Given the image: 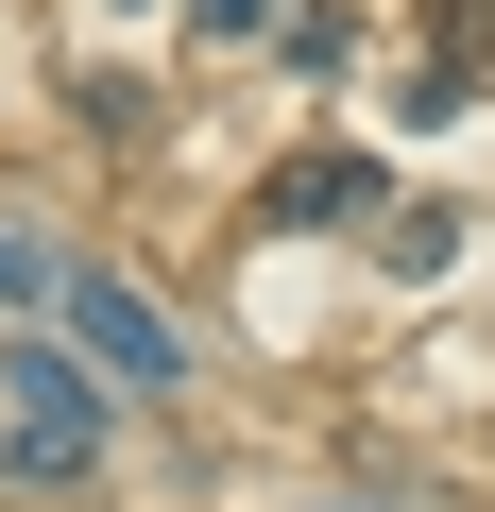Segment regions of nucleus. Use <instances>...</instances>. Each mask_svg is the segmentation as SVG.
<instances>
[{
    "label": "nucleus",
    "mask_w": 495,
    "mask_h": 512,
    "mask_svg": "<svg viewBox=\"0 0 495 512\" xmlns=\"http://www.w3.org/2000/svg\"><path fill=\"white\" fill-rule=\"evenodd\" d=\"M274 52H291V86H342V69H359V18H342V0H291Z\"/></svg>",
    "instance_id": "4"
},
{
    "label": "nucleus",
    "mask_w": 495,
    "mask_h": 512,
    "mask_svg": "<svg viewBox=\"0 0 495 512\" xmlns=\"http://www.w3.org/2000/svg\"><path fill=\"white\" fill-rule=\"evenodd\" d=\"M376 256H393V274H444V256H461V205H393Z\"/></svg>",
    "instance_id": "5"
},
{
    "label": "nucleus",
    "mask_w": 495,
    "mask_h": 512,
    "mask_svg": "<svg viewBox=\"0 0 495 512\" xmlns=\"http://www.w3.org/2000/svg\"><path fill=\"white\" fill-rule=\"evenodd\" d=\"M0 461H18V478H86V461H103L86 342H0Z\"/></svg>",
    "instance_id": "1"
},
{
    "label": "nucleus",
    "mask_w": 495,
    "mask_h": 512,
    "mask_svg": "<svg viewBox=\"0 0 495 512\" xmlns=\"http://www.w3.org/2000/svg\"><path fill=\"white\" fill-rule=\"evenodd\" d=\"M52 291H69V256H52V239H18V222H0V308H52Z\"/></svg>",
    "instance_id": "6"
},
{
    "label": "nucleus",
    "mask_w": 495,
    "mask_h": 512,
    "mask_svg": "<svg viewBox=\"0 0 495 512\" xmlns=\"http://www.w3.org/2000/svg\"><path fill=\"white\" fill-rule=\"evenodd\" d=\"M52 325H69L120 393H171V376H188V325H171L154 291H120V274H69V291H52Z\"/></svg>",
    "instance_id": "2"
},
{
    "label": "nucleus",
    "mask_w": 495,
    "mask_h": 512,
    "mask_svg": "<svg viewBox=\"0 0 495 512\" xmlns=\"http://www.w3.org/2000/svg\"><path fill=\"white\" fill-rule=\"evenodd\" d=\"M188 18H205V35H274L291 0H188Z\"/></svg>",
    "instance_id": "7"
},
{
    "label": "nucleus",
    "mask_w": 495,
    "mask_h": 512,
    "mask_svg": "<svg viewBox=\"0 0 495 512\" xmlns=\"http://www.w3.org/2000/svg\"><path fill=\"white\" fill-rule=\"evenodd\" d=\"M376 205V154H291L274 171V222H359Z\"/></svg>",
    "instance_id": "3"
}]
</instances>
